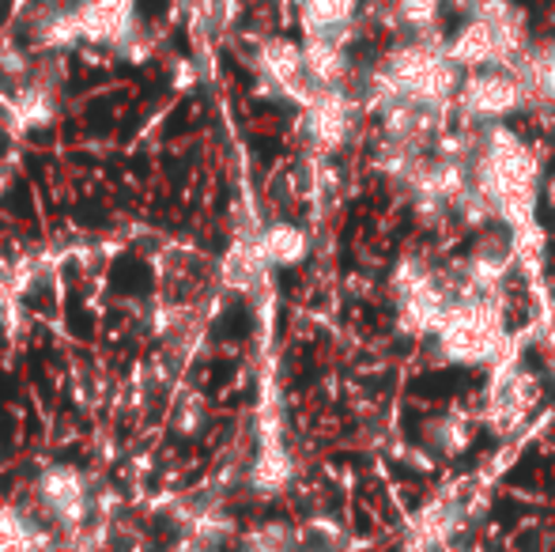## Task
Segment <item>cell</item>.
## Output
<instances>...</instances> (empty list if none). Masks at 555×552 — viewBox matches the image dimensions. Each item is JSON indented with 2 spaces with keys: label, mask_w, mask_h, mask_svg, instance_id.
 I'll use <instances>...</instances> for the list:
<instances>
[{
  "label": "cell",
  "mask_w": 555,
  "mask_h": 552,
  "mask_svg": "<svg viewBox=\"0 0 555 552\" xmlns=\"http://www.w3.org/2000/svg\"><path fill=\"white\" fill-rule=\"evenodd\" d=\"M521 111H529V91L518 80L514 68H483V73H465L453 99V114L465 126L488 129V126H506L511 118H518Z\"/></svg>",
  "instance_id": "8992f818"
},
{
  "label": "cell",
  "mask_w": 555,
  "mask_h": 552,
  "mask_svg": "<svg viewBox=\"0 0 555 552\" xmlns=\"http://www.w3.org/2000/svg\"><path fill=\"white\" fill-rule=\"evenodd\" d=\"M537 398H541V390H537V378L529 371L503 368L488 390V420L495 424V432H514L533 413Z\"/></svg>",
  "instance_id": "30bf717a"
},
{
  "label": "cell",
  "mask_w": 555,
  "mask_h": 552,
  "mask_svg": "<svg viewBox=\"0 0 555 552\" xmlns=\"http://www.w3.org/2000/svg\"><path fill=\"white\" fill-rule=\"evenodd\" d=\"M389 292H393L397 303V325L409 337H435V330L442 325L446 310L453 303V295L442 287L439 273L424 258H416V254H409V258H401L393 266Z\"/></svg>",
  "instance_id": "5b68a950"
},
{
  "label": "cell",
  "mask_w": 555,
  "mask_h": 552,
  "mask_svg": "<svg viewBox=\"0 0 555 552\" xmlns=\"http://www.w3.org/2000/svg\"><path fill=\"white\" fill-rule=\"evenodd\" d=\"M359 111H363V99L351 95L348 88L314 91V99L302 106V133H307L310 147L322 155L348 147V140L359 129Z\"/></svg>",
  "instance_id": "52a82bcc"
},
{
  "label": "cell",
  "mask_w": 555,
  "mask_h": 552,
  "mask_svg": "<svg viewBox=\"0 0 555 552\" xmlns=\"http://www.w3.org/2000/svg\"><path fill=\"white\" fill-rule=\"evenodd\" d=\"M439 30L427 35H412L409 42L393 46L382 57V65L366 76L363 88V111L382 114L389 103L404 99V103L427 106V111L453 114V99L461 88V68L446 53V38H431Z\"/></svg>",
  "instance_id": "7a4b0ae2"
},
{
  "label": "cell",
  "mask_w": 555,
  "mask_h": 552,
  "mask_svg": "<svg viewBox=\"0 0 555 552\" xmlns=\"http://www.w3.org/2000/svg\"><path fill=\"white\" fill-rule=\"evenodd\" d=\"M446 0H386L389 15H393L397 30H409V35H427V30H439Z\"/></svg>",
  "instance_id": "d6986e66"
},
{
  "label": "cell",
  "mask_w": 555,
  "mask_h": 552,
  "mask_svg": "<svg viewBox=\"0 0 555 552\" xmlns=\"http://www.w3.org/2000/svg\"><path fill=\"white\" fill-rule=\"evenodd\" d=\"M12 118L20 129H46L57 118V95L42 84H30V88L15 91L12 99Z\"/></svg>",
  "instance_id": "e0dca14e"
},
{
  "label": "cell",
  "mask_w": 555,
  "mask_h": 552,
  "mask_svg": "<svg viewBox=\"0 0 555 552\" xmlns=\"http://www.w3.org/2000/svg\"><path fill=\"white\" fill-rule=\"evenodd\" d=\"M205 420H208L205 406L197 401V394H190V398L178 406L175 424H178V432H182V435H193V432H201V427H205Z\"/></svg>",
  "instance_id": "7402d4cb"
},
{
  "label": "cell",
  "mask_w": 555,
  "mask_h": 552,
  "mask_svg": "<svg viewBox=\"0 0 555 552\" xmlns=\"http://www.w3.org/2000/svg\"><path fill=\"white\" fill-rule=\"evenodd\" d=\"M254 243H257V254H261V261L269 269H295V266H302V261L310 258L307 231L295 228V223H287V220L269 223V228H264Z\"/></svg>",
  "instance_id": "2e32d148"
},
{
  "label": "cell",
  "mask_w": 555,
  "mask_h": 552,
  "mask_svg": "<svg viewBox=\"0 0 555 552\" xmlns=\"http://www.w3.org/2000/svg\"><path fill=\"white\" fill-rule=\"evenodd\" d=\"M473 190L491 205L499 223L511 231L533 228L537 197H541V159L529 147V140L511 126L480 129L473 147Z\"/></svg>",
  "instance_id": "6da1fadb"
},
{
  "label": "cell",
  "mask_w": 555,
  "mask_h": 552,
  "mask_svg": "<svg viewBox=\"0 0 555 552\" xmlns=\"http://www.w3.org/2000/svg\"><path fill=\"white\" fill-rule=\"evenodd\" d=\"M514 73L526 84L529 106L555 111V38H544V42L529 46V50L514 61Z\"/></svg>",
  "instance_id": "9a60e30c"
},
{
  "label": "cell",
  "mask_w": 555,
  "mask_h": 552,
  "mask_svg": "<svg viewBox=\"0 0 555 552\" xmlns=\"http://www.w3.org/2000/svg\"><path fill=\"white\" fill-rule=\"evenodd\" d=\"M446 4H450V8H457V12H473V8H476V0H446Z\"/></svg>",
  "instance_id": "cb8c5ba5"
},
{
  "label": "cell",
  "mask_w": 555,
  "mask_h": 552,
  "mask_svg": "<svg viewBox=\"0 0 555 552\" xmlns=\"http://www.w3.org/2000/svg\"><path fill=\"white\" fill-rule=\"evenodd\" d=\"M257 73L269 84V91H276L287 103L307 106L314 99V84L307 76V61H302V42H292V38H269L257 50Z\"/></svg>",
  "instance_id": "ba28073f"
},
{
  "label": "cell",
  "mask_w": 555,
  "mask_h": 552,
  "mask_svg": "<svg viewBox=\"0 0 555 552\" xmlns=\"http://www.w3.org/2000/svg\"><path fill=\"white\" fill-rule=\"evenodd\" d=\"M544 197H548V205L555 208V178H548V182H544Z\"/></svg>",
  "instance_id": "d4e9b609"
},
{
  "label": "cell",
  "mask_w": 555,
  "mask_h": 552,
  "mask_svg": "<svg viewBox=\"0 0 555 552\" xmlns=\"http://www.w3.org/2000/svg\"><path fill=\"white\" fill-rule=\"evenodd\" d=\"M431 341L439 360L453 363V368H483V363L499 360L506 345V310L499 295H453Z\"/></svg>",
  "instance_id": "277c9868"
},
{
  "label": "cell",
  "mask_w": 555,
  "mask_h": 552,
  "mask_svg": "<svg viewBox=\"0 0 555 552\" xmlns=\"http://www.w3.org/2000/svg\"><path fill=\"white\" fill-rule=\"evenodd\" d=\"M76 23H80V35L88 42H111L114 50L125 42L137 20H132V0H80L73 8Z\"/></svg>",
  "instance_id": "8fae6325"
},
{
  "label": "cell",
  "mask_w": 555,
  "mask_h": 552,
  "mask_svg": "<svg viewBox=\"0 0 555 552\" xmlns=\"http://www.w3.org/2000/svg\"><path fill=\"white\" fill-rule=\"evenodd\" d=\"M359 0H299V23L307 38H336L351 46Z\"/></svg>",
  "instance_id": "4fadbf2b"
},
{
  "label": "cell",
  "mask_w": 555,
  "mask_h": 552,
  "mask_svg": "<svg viewBox=\"0 0 555 552\" xmlns=\"http://www.w3.org/2000/svg\"><path fill=\"white\" fill-rule=\"evenodd\" d=\"M246 552H299V538H295L292 526L264 523L246 538Z\"/></svg>",
  "instance_id": "44dd1931"
},
{
  "label": "cell",
  "mask_w": 555,
  "mask_h": 552,
  "mask_svg": "<svg viewBox=\"0 0 555 552\" xmlns=\"http://www.w3.org/2000/svg\"><path fill=\"white\" fill-rule=\"evenodd\" d=\"M292 458H287V450L280 447V442H264V450L257 454L254 470H249V485L257 488V492L264 496H276L284 492L287 485H292Z\"/></svg>",
  "instance_id": "ac0fdd59"
},
{
  "label": "cell",
  "mask_w": 555,
  "mask_h": 552,
  "mask_svg": "<svg viewBox=\"0 0 555 552\" xmlns=\"http://www.w3.org/2000/svg\"><path fill=\"white\" fill-rule=\"evenodd\" d=\"M427 439H431V447L439 450V454L453 458L457 450L468 447L473 432H468V420L465 416H442V420H435V424L427 427Z\"/></svg>",
  "instance_id": "ffe728a7"
},
{
  "label": "cell",
  "mask_w": 555,
  "mask_h": 552,
  "mask_svg": "<svg viewBox=\"0 0 555 552\" xmlns=\"http://www.w3.org/2000/svg\"><path fill=\"white\" fill-rule=\"evenodd\" d=\"M8 185H12V175H8V167H4V163H0V201H4Z\"/></svg>",
  "instance_id": "603a6c76"
},
{
  "label": "cell",
  "mask_w": 555,
  "mask_h": 552,
  "mask_svg": "<svg viewBox=\"0 0 555 552\" xmlns=\"http://www.w3.org/2000/svg\"><path fill=\"white\" fill-rule=\"evenodd\" d=\"M35 496L42 511L57 526H80L91 511V488L76 465H50L42 477L35 480Z\"/></svg>",
  "instance_id": "9c48e42d"
},
{
  "label": "cell",
  "mask_w": 555,
  "mask_h": 552,
  "mask_svg": "<svg viewBox=\"0 0 555 552\" xmlns=\"http://www.w3.org/2000/svg\"><path fill=\"white\" fill-rule=\"evenodd\" d=\"M526 50V12L514 0H476L465 23L446 38V53L461 73L514 68V61Z\"/></svg>",
  "instance_id": "3957f363"
},
{
  "label": "cell",
  "mask_w": 555,
  "mask_h": 552,
  "mask_svg": "<svg viewBox=\"0 0 555 552\" xmlns=\"http://www.w3.org/2000/svg\"><path fill=\"white\" fill-rule=\"evenodd\" d=\"M302 61H307V76L314 91L325 88H348L351 80V53L336 38H302Z\"/></svg>",
  "instance_id": "5bb4252c"
},
{
  "label": "cell",
  "mask_w": 555,
  "mask_h": 552,
  "mask_svg": "<svg viewBox=\"0 0 555 552\" xmlns=\"http://www.w3.org/2000/svg\"><path fill=\"white\" fill-rule=\"evenodd\" d=\"M514 269V251L511 243H480L461 266V292L476 295H499L503 280Z\"/></svg>",
  "instance_id": "7c38bea8"
}]
</instances>
